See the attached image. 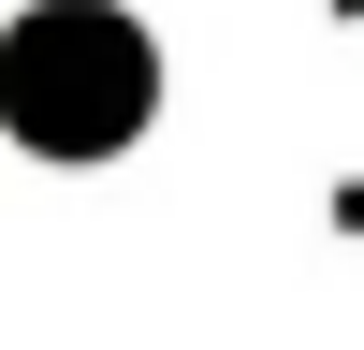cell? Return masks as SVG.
<instances>
[{
	"label": "cell",
	"mask_w": 364,
	"mask_h": 350,
	"mask_svg": "<svg viewBox=\"0 0 364 350\" xmlns=\"http://www.w3.org/2000/svg\"><path fill=\"white\" fill-rule=\"evenodd\" d=\"M0 117L44 161H102L117 132H146V29L102 15V0H44L0 44Z\"/></svg>",
	"instance_id": "cell-1"
}]
</instances>
